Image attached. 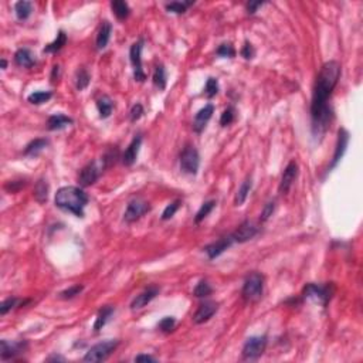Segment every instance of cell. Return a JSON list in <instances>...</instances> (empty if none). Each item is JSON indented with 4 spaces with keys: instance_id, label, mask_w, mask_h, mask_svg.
<instances>
[{
    "instance_id": "cell-43",
    "label": "cell",
    "mask_w": 363,
    "mask_h": 363,
    "mask_svg": "<svg viewBox=\"0 0 363 363\" xmlns=\"http://www.w3.org/2000/svg\"><path fill=\"white\" fill-rule=\"evenodd\" d=\"M274 210H276V200H270L265 206H264L261 216H260V222H261V223L267 222V220L273 216Z\"/></svg>"
},
{
    "instance_id": "cell-11",
    "label": "cell",
    "mask_w": 363,
    "mask_h": 363,
    "mask_svg": "<svg viewBox=\"0 0 363 363\" xmlns=\"http://www.w3.org/2000/svg\"><path fill=\"white\" fill-rule=\"evenodd\" d=\"M26 349H27V342L26 340H20V342H9L6 339L0 340V356H1V361L13 359L17 355L23 353Z\"/></svg>"
},
{
    "instance_id": "cell-16",
    "label": "cell",
    "mask_w": 363,
    "mask_h": 363,
    "mask_svg": "<svg viewBox=\"0 0 363 363\" xmlns=\"http://www.w3.org/2000/svg\"><path fill=\"white\" fill-rule=\"evenodd\" d=\"M297 176H298V163L295 162V161H292V162H289L287 165V168H285V170L282 173V177H281L279 188H278L281 195L288 193V190L292 186V183L295 182Z\"/></svg>"
},
{
    "instance_id": "cell-42",
    "label": "cell",
    "mask_w": 363,
    "mask_h": 363,
    "mask_svg": "<svg viewBox=\"0 0 363 363\" xmlns=\"http://www.w3.org/2000/svg\"><path fill=\"white\" fill-rule=\"evenodd\" d=\"M176 326V319L173 316H165L162 321L159 322V331H162L165 334H169V332H172L173 329H175Z\"/></svg>"
},
{
    "instance_id": "cell-18",
    "label": "cell",
    "mask_w": 363,
    "mask_h": 363,
    "mask_svg": "<svg viewBox=\"0 0 363 363\" xmlns=\"http://www.w3.org/2000/svg\"><path fill=\"white\" fill-rule=\"evenodd\" d=\"M140 145H142V135H135L132 142L128 145V148L125 149V152L122 153V163L125 166H132L134 163L137 162L138 159V153L139 149H140Z\"/></svg>"
},
{
    "instance_id": "cell-30",
    "label": "cell",
    "mask_w": 363,
    "mask_h": 363,
    "mask_svg": "<svg viewBox=\"0 0 363 363\" xmlns=\"http://www.w3.org/2000/svg\"><path fill=\"white\" fill-rule=\"evenodd\" d=\"M65 44H67V34H65V31L60 30L58 34H57V37H56V40H54L53 43H50V44H47L43 51H44V53H57V51L61 50Z\"/></svg>"
},
{
    "instance_id": "cell-20",
    "label": "cell",
    "mask_w": 363,
    "mask_h": 363,
    "mask_svg": "<svg viewBox=\"0 0 363 363\" xmlns=\"http://www.w3.org/2000/svg\"><path fill=\"white\" fill-rule=\"evenodd\" d=\"M73 118L64 115V113H54L47 119V128L50 131H61L67 126L73 125Z\"/></svg>"
},
{
    "instance_id": "cell-24",
    "label": "cell",
    "mask_w": 363,
    "mask_h": 363,
    "mask_svg": "<svg viewBox=\"0 0 363 363\" xmlns=\"http://www.w3.org/2000/svg\"><path fill=\"white\" fill-rule=\"evenodd\" d=\"M111 9L113 14L116 16L118 20H125L131 14V7L124 0H112L111 1Z\"/></svg>"
},
{
    "instance_id": "cell-6",
    "label": "cell",
    "mask_w": 363,
    "mask_h": 363,
    "mask_svg": "<svg viewBox=\"0 0 363 363\" xmlns=\"http://www.w3.org/2000/svg\"><path fill=\"white\" fill-rule=\"evenodd\" d=\"M268 343V338L265 335L261 336H250L246 340L244 346H243V359L246 361H255L258 359L267 348Z\"/></svg>"
},
{
    "instance_id": "cell-15",
    "label": "cell",
    "mask_w": 363,
    "mask_h": 363,
    "mask_svg": "<svg viewBox=\"0 0 363 363\" xmlns=\"http://www.w3.org/2000/svg\"><path fill=\"white\" fill-rule=\"evenodd\" d=\"M257 233H258V227L250 220H246L238 225L237 230L231 236L234 238V243H246V241H250L251 238L255 237Z\"/></svg>"
},
{
    "instance_id": "cell-5",
    "label": "cell",
    "mask_w": 363,
    "mask_h": 363,
    "mask_svg": "<svg viewBox=\"0 0 363 363\" xmlns=\"http://www.w3.org/2000/svg\"><path fill=\"white\" fill-rule=\"evenodd\" d=\"M119 345V340L116 339H110V340H104L97 345H94L89 351L85 353L84 356V362H102L105 361L111 353H112Z\"/></svg>"
},
{
    "instance_id": "cell-36",
    "label": "cell",
    "mask_w": 363,
    "mask_h": 363,
    "mask_svg": "<svg viewBox=\"0 0 363 363\" xmlns=\"http://www.w3.org/2000/svg\"><path fill=\"white\" fill-rule=\"evenodd\" d=\"M192 4H195V1H172V3H168L165 7L169 13L183 14V13H186V10Z\"/></svg>"
},
{
    "instance_id": "cell-28",
    "label": "cell",
    "mask_w": 363,
    "mask_h": 363,
    "mask_svg": "<svg viewBox=\"0 0 363 363\" xmlns=\"http://www.w3.org/2000/svg\"><path fill=\"white\" fill-rule=\"evenodd\" d=\"M251 188H252V180H251V177L249 176V177L241 183V186H240V189L237 190V195H236V199H234V204H236V206H241L244 201L247 200Z\"/></svg>"
},
{
    "instance_id": "cell-35",
    "label": "cell",
    "mask_w": 363,
    "mask_h": 363,
    "mask_svg": "<svg viewBox=\"0 0 363 363\" xmlns=\"http://www.w3.org/2000/svg\"><path fill=\"white\" fill-rule=\"evenodd\" d=\"M212 292H213V288H212V285L209 284L207 279H201V281H199V284H197V285L195 287V289H193V295H195L196 298H206V297H209Z\"/></svg>"
},
{
    "instance_id": "cell-50",
    "label": "cell",
    "mask_w": 363,
    "mask_h": 363,
    "mask_svg": "<svg viewBox=\"0 0 363 363\" xmlns=\"http://www.w3.org/2000/svg\"><path fill=\"white\" fill-rule=\"evenodd\" d=\"M60 77V65H54L53 67V73H51V83H56Z\"/></svg>"
},
{
    "instance_id": "cell-49",
    "label": "cell",
    "mask_w": 363,
    "mask_h": 363,
    "mask_svg": "<svg viewBox=\"0 0 363 363\" xmlns=\"http://www.w3.org/2000/svg\"><path fill=\"white\" fill-rule=\"evenodd\" d=\"M135 362H156V359L149 355H138L135 356Z\"/></svg>"
},
{
    "instance_id": "cell-32",
    "label": "cell",
    "mask_w": 363,
    "mask_h": 363,
    "mask_svg": "<svg viewBox=\"0 0 363 363\" xmlns=\"http://www.w3.org/2000/svg\"><path fill=\"white\" fill-rule=\"evenodd\" d=\"M51 98H53V92L51 91H36V92H31L27 97V101L30 104H33V105H41V104L47 102Z\"/></svg>"
},
{
    "instance_id": "cell-40",
    "label": "cell",
    "mask_w": 363,
    "mask_h": 363,
    "mask_svg": "<svg viewBox=\"0 0 363 363\" xmlns=\"http://www.w3.org/2000/svg\"><path fill=\"white\" fill-rule=\"evenodd\" d=\"M180 204H182V201L179 200V199H176V200H173L170 204H168L166 206V209L163 210V213H162V220H169V219H172L173 216L176 214V212L179 210V207H180Z\"/></svg>"
},
{
    "instance_id": "cell-10",
    "label": "cell",
    "mask_w": 363,
    "mask_h": 363,
    "mask_svg": "<svg viewBox=\"0 0 363 363\" xmlns=\"http://www.w3.org/2000/svg\"><path fill=\"white\" fill-rule=\"evenodd\" d=\"M104 166H100L98 162L88 163L87 166H84L78 175V182L83 188H87L94 185L98 179H100L101 173H102Z\"/></svg>"
},
{
    "instance_id": "cell-13",
    "label": "cell",
    "mask_w": 363,
    "mask_h": 363,
    "mask_svg": "<svg viewBox=\"0 0 363 363\" xmlns=\"http://www.w3.org/2000/svg\"><path fill=\"white\" fill-rule=\"evenodd\" d=\"M233 244H234V238H233V236L230 234V236L222 237L220 240H217V241H214L212 244L206 246L203 250H204V252L207 254V257H209L210 260H213L216 257L222 255V254H223L227 249H230Z\"/></svg>"
},
{
    "instance_id": "cell-27",
    "label": "cell",
    "mask_w": 363,
    "mask_h": 363,
    "mask_svg": "<svg viewBox=\"0 0 363 363\" xmlns=\"http://www.w3.org/2000/svg\"><path fill=\"white\" fill-rule=\"evenodd\" d=\"M33 12V3L31 1H26V0H20L14 4V13L16 17L19 20H27Z\"/></svg>"
},
{
    "instance_id": "cell-52",
    "label": "cell",
    "mask_w": 363,
    "mask_h": 363,
    "mask_svg": "<svg viewBox=\"0 0 363 363\" xmlns=\"http://www.w3.org/2000/svg\"><path fill=\"white\" fill-rule=\"evenodd\" d=\"M7 68V61L4 58H1V70H6Z\"/></svg>"
},
{
    "instance_id": "cell-45",
    "label": "cell",
    "mask_w": 363,
    "mask_h": 363,
    "mask_svg": "<svg viewBox=\"0 0 363 363\" xmlns=\"http://www.w3.org/2000/svg\"><path fill=\"white\" fill-rule=\"evenodd\" d=\"M143 115V107L140 104H135L132 108H131V112H129V119L131 122H137L142 118Z\"/></svg>"
},
{
    "instance_id": "cell-1",
    "label": "cell",
    "mask_w": 363,
    "mask_h": 363,
    "mask_svg": "<svg viewBox=\"0 0 363 363\" xmlns=\"http://www.w3.org/2000/svg\"><path fill=\"white\" fill-rule=\"evenodd\" d=\"M340 64L338 61H328L322 65L316 77L313 87L312 102H311V116H312L313 135L324 134L332 119V110L328 107V100L331 98L335 87L340 78Z\"/></svg>"
},
{
    "instance_id": "cell-23",
    "label": "cell",
    "mask_w": 363,
    "mask_h": 363,
    "mask_svg": "<svg viewBox=\"0 0 363 363\" xmlns=\"http://www.w3.org/2000/svg\"><path fill=\"white\" fill-rule=\"evenodd\" d=\"M115 312V308L111 307V305H105L102 307L100 311H98V315L95 318V324H94V331L95 332H100L101 329L105 326V324L108 322V319L112 316V313Z\"/></svg>"
},
{
    "instance_id": "cell-12",
    "label": "cell",
    "mask_w": 363,
    "mask_h": 363,
    "mask_svg": "<svg viewBox=\"0 0 363 363\" xmlns=\"http://www.w3.org/2000/svg\"><path fill=\"white\" fill-rule=\"evenodd\" d=\"M349 132L346 129H339L338 132V140H336V148H335V153H334V158H332V162L329 165V169L328 172H331L332 169H335L338 166V163L340 162V159L343 158L346 148H348V143H349Z\"/></svg>"
},
{
    "instance_id": "cell-21",
    "label": "cell",
    "mask_w": 363,
    "mask_h": 363,
    "mask_svg": "<svg viewBox=\"0 0 363 363\" xmlns=\"http://www.w3.org/2000/svg\"><path fill=\"white\" fill-rule=\"evenodd\" d=\"M14 63L23 68H31L36 65V58H34V54L28 49H20L14 54Z\"/></svg>"
},
{
    "instance_id": "cell-48",
    "label": "cell",
    "mask_w": 363,
    "mask_h": 363,
    "mask_svg": "<svg viewBox=\"0 0 363 363\" xmlns=\"http://www.w3.org/2000/svg\"><path fill=\"white\" fill-rule=\"evenodd\" d=\"M264 4V1H249L247 3V13L249 14H254V13L258 10V7H261Z\"/></svg>"
},
{
    "instance_id": "cell-38",
    "label": "cell",
    "mask_w": 363,
    "mask_h": 363,
    "mask_svg": "<svg viewBox=\"0 0 363 363\" xmlns=\"http://www.w3.org/2000/svg\"><path fill=\"white\" fill-rule=\"evenodd\" d=\"M236 119V110L233 107H228L225 108L222 116H220V125L222 126H228L231 125Z\"/></svg>"
},
{
    "instance_id": "cell-51",
    "label": "cell",
    "mask_w": 363,
    "mask_h": 363,
    "mask_svg": "<svg viewBox=\"0 0 363 363\" xmlns=\"http://www.w3.org/2000/svg\"><path fill=\"white\" fill-rule=\"evenodd\" d=\"M47 361H49V362H50V361H64V358H61V356H51V358H49Z\"/></svg>"
},
{
    "instance_id": "cell-46",
    "label": "cell",
    "mask_w": 363,
    "mask_h": 363,
    "mask_svg": "<svg viewBox=\"0 0 363 363\" xmlns=\"http://www.w3.org/2000/svg\"><path fill=\"white\" fill-rule=\"evenodd\" d=\"M26 186V180H10L9 183H6L4 189L9 192V193H17L20 189H23Z\"/></svg>"
},
{
    "instance_id": "cell-31",
    "label": "cell",
    "mask_w": 363,
    "mask_h": 363,
    "mask_svg": "<svg viewBox=\"0 0 363 363\" xmlns=\"http://www.w3.org/2000/svg\"><path fill=\"white\" fill-rule=\"evenodd\" d=\"M34 197L38 203H44L49 199V183L44 179H40L34 186Z\"/></svg>"
},
{
    "instance_id": "cell-9",
    "label": "cell",
    "mask_w": 363,
    "mask_h": 363,
    "mask_svg": "<svg viewBox=\"0 0 363 363\" xmlns=\"http://www.w3.org/2000/svg\"><path fill=\"white\" fill-rule=\"evenodd\" d=\"M148 212H150V204L148 201L142 200V199H132L126 206L124 220L126 223H134Z\"/></svg>"
},
{
    "instance_id": "cell-44",
    "label": "cell",
    "mask_w": 363,
    "mask_h": 363,
    "mask_svg": "<svg viewBox=\"0 0 363 363\" xmlns=\"http://www.w3.org/2000/svg\"><path fill=\"white\" fill-rule=\"evenodd\" d=\"M17 302H19V300L17 298H7L6 301H3L1 302V305H0V313L1 315H6V313L9 312V311H12L13 308L17 305Z\"/></svg>"
},
{
    "instance_id": "cell-19",
    "label": "cell",
    "mask_w": 363,
    "mask_h": 363,
    "mask_svg": "<svg viewBox=\"0 0 363 363\" xmlns=\"http://www.w3.org/2000/svg\"><path fill=\"white\" fill-rule=\"evenodd\" d=\"M214 105L213 104H207L204 105V108H201L199 112L195 115V121H193V129L195 132L200 134L201 131L206 128L207 122L210 121V118L213 116Z\"/></svg>"
},
{
    "instance_id": "cell-37",
    "label": "cell",
    "mask_w": 363,
    "mask_h": 363,
    "mask_svg": "<svg viewBox=\"0 0 363 363\" xmlns=\"http://www.w3.org/2000/svg\"><path fill=\"white\" fill-rule=\"evenodd\" d=\"M219 92V81L214 77H209L204 85V94L207 95V98H213Z\"/></svg>"
},
{
    "instance_id": "cell-14",
    "label": "cell",
    "mask_w": 363,
    "mask_h": 363,
    "mask_svg": "<svg viewBox=\"0 0 363 363\" xmlns=\"http://www.w3.org/2000/svg\"><path fill=\"white\" fill-rule=\"evenodd\" d=\"M217 309H219V304L214 302V301H204V302H201L200 305H199V308H197V311L193 315L195 324L200 325V324L207 322L214 313L217 312Z\"/></svg>"
},
{
    "instance_id": "cell-2",
    "label": "cell",
    "mask_w": 363,
    "mask_h": 363,
    "mask_svg": "<svg viewBox=\"0 0 363 363\" xmlns=\"http://www.w3.org/2000/svg\"><path fill=\"white\" fill-rule=\"evenodd\" d=\"M88 195L80 188L75 186H65L58 189L56 193V206L64 212H70L77 217H84V209L88 204Z\"/></svg>"
},
{
    "instance_id": "cell-4",
    "label": "cell",
    "mask_w": 363,
    "mask_h": 363,
    "mask_svg": "<svg viewBox=\"0 0 363 363\" xmlns=\"http://www.w3.org/2000/svg\"><path fill=\"white\" fill-rule=\"evenodd\" d=\"M264 291V277L260 273H250L246 277L244 284H243V289H241V295L246 301H258L261 298Z\"/></svg>"
},
{
    "instance_id": "cell-41",
    "label": "cell",
    "mask_w": 363,
    "mask_h": 363,
    "mask_svg": "<svg viewBox=\"0 0 363 363\" xmlns=\"http://www.w3.org/2000/svg\"><path fill=\"white\" fill-rule=\"evenodd\" d=\"M83 289H84L83 285H73V287H70V288L61 291V292L58 294V297H60L61 300H71V298H74L77 295H80V294L83 292Z\"/></svg>"
},
{
    "instance_id": "cell-29",
    "label": "cell",
    "mask_w": 363,
    "mask_h": 363,
    "mask_svg": "<svg viewBox=\"0 0 363 363\" xmlns=\"http://www.w3.org/2000/svg\"><path fill=\"white\" fill-rule=\"evenodd\" d=\"M153 85L156 88H159L161 91H163L166 88V83H168V77H166V70L163 67V64H158L155 67V71H153Z\"/></svg>"
},
{
    "instance_id": "cell-26",
    "label": "cell",
    "mask_w": 363,
    "mask_h": 363,
    "mask_svg": "<svg viewBox=\"0 0 363 363\" xmlns=\"http://www.w3.org/2000/svg\"><path fill=\"white\" fill-rule=\"evenodd\" d=\"M97 108H98L101 119H107L108 116H111L113 111V101L108 95H102L100 100L97 101Z\"/></svg>"
},
{
    "instance_id": "cell-8",
    "label": "cell",
    "mask_w": 363,
    "mask_h": 363,
    "mask_svg": "<svg viewBox=\"0 0 363 363\" xmlns=\"http://www.w3.org/2000/svg\"><path fill=\"white\" fill-rule=\"evenodd\" d=\"M142 49H143V40L142 38L135 41L129 49V60L134 67V78L138 83H143L146 80V74L142 68Z\"/></svg>"
},
{
    "instance_id": "cell-34",
    "label": "cell",
    "mask_w": 363,
    "mask_h": 363,
    "mask_svg": "<svg viewBox=\"0 0 363 363\" xmlns=\"http://www.w3.org/2000/svg\"><path fill=\"white\" fill-rule=\"evenodd\" d=\"M216 200H209V201H206V203H203L201 204V207L199 209V212L196 213V217H195V223L196 224H199V223H201L209 214L212 213V210H213L214 207H216Z\"/></svg>"
},
{
    "instance_id": "cell-39",
    "label": "cell",
    "mask_w": 363,
    "mask_h": 363,
    "mask_svg": "<svg viewBox=\"0 0 363 363\" xmlns=\"http://www.w3.org/2000/svg\"><path fill=\"white\" fill-rule=\"evenodd\" d=\"M216 54H217L219 57H223V58H233V57L236 56V50H234L233 44H230V43H223V44H220V47L217 49Z\"/></svg>"
},
{
    "instance_id": "cell-33",
    "label": "cell",
    "mask_w": 363,
    "mask_h": 363,
    "mask_svg": "<svg viewBox=\"0 0 363 363\" xmlns=\"http://www.w3.org/2000/svg\"><path fill=\"white\" fill-rule=\"evenodd\" d=\"M89 81H91V75L88 74V71L84 67H81L75 75V87L78 91H83L89 85Z\"/></svg>"
},
{
    "instance_id": "cell-25",
    "label": "cell",
    "mask_w": 363,
    "mask_h": 363,
    "mask_svg": "<svg viewBox=\"0 0 363 363\" xmlns=\"http://www.w3.org/2000/svg\"><path fill=\"white\" fill-rule=\"evenodd\" d=\"M49 146V140L44 138H38V139H34V140H31L27 146L25 148V153L26 156H37L38 153L41 152V150H44L46 148Z\"/></svg>"
},
{
    "instance_id": "cell-3",
    "label": "cell",
    "mask_w": 363,
    "mask_h": 363,
    "mask_svg": "<svg viewBox=\"0 0 363 363\" xmlns=\"http://www.w3.org/2000/svg\"><path fill=\"white\" fill-rule=\"evenodd\" d=\"M335 284L334 282H326L324 285L319 284H307L302 289V297L305 300H312L318 304H321L324 308L332 300L335 294Z\"/></svg>"
},
{
    "instance_id": "cell-17",
    "label": "cell",
    "mask_w": 363,
    "mask_h": 363,
    "mask_svg": "<svg viewBox=\"0 0 363 363\" xmlns=\"http://www.w3.org/2000/svg\"><path fill=\"white\" fill-rule=\"evenodd\" d=\"M159 292H161V288L156 285H150L146 289H143L139 295L135 297V300L131 302V309L135 311V309H140V308L146 307L150 301H153L158 297Z\"/></svg>"
},
{
    "instance_id": "cell-22",
    "label": "cell",
    "mask_w": 363,
    "mask_h": 363,
    "mask_svg": "<svg viewBox=\"0 0 363 363\" xmlns=\"http://www.w3.org/2000/svg\"><path fill=\"white\" fill-rule=\"evenodd\" d=\"M111 33H112V25L108 20H104L97 34V50H104L108 46Z\"/></svg>"
},
{
    "instance_id": "cell-7",
    "label": "cell",
    "mask_w": 363,
    "mask_h": 363,
    "mask_svg": "<svg viewBox=\"0 0 363 363\" xmlns=\"http://www.w3.org/2000/svg\"><path fill=\"white\" fill-rule=\"evenodd\" d=\"M200 166V156L195 146L188 145L180 153V170L186 175H196Z\"/></svg>"
},
{
    "instance_id": "cell-47",
    "label": "cell",
    "mask_w": 363,
    "mask_h": 363,
    "mask_svg": "<svg viewBox=\"0 0 363 363\" xmlns=\"http://www.w3.org/2000/svg\"><path fill=\"white\" fill-rule=\"evenodd\" d=\"M241 56H243L246 60L254 58L255 50H254V47H252V44H251L250 41H246V43H244V46H243V49H241Z\"/></svg>"
}]
</instances>
